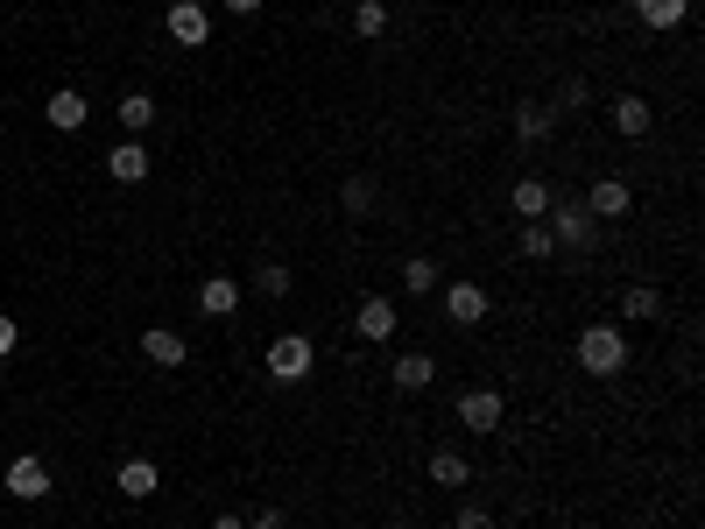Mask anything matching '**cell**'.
<instances>
[{
  "label": "cell",
  "instance_id": "cell-1",
  "mask_svg": "<svg viewBox=\"0 0 705 529\" xmlns=\"http://www.w3.org/2000/svg\"><path fill=\"white\" fill-rule=\"evenodd\" d=\"M579 367L593 374V382H614L628 367V332L621 325H585L579 332Z\"/></svg>",
  "mask_w": 705,
  "mask_h": 529
},
{
  "label": "cell",
  "instance_id": "cell-2",
  "mask_svg": "<svg viewBox=\"0 0 705 529\" xmlns=\"http://www.w3.org/2000/svg\"><path fill=\"white\" fill-rule=\"evenodd\" d=\"M543 226H550V240H558V248H571V255H585V248L600 240V219L585 212V198H550Z\"/></svg>",
  "mask_w": 705,
  "mask_h": 529
},
{
  "label": "cell",
  "instance_id": "cell-3",
  "mask_svg": "<svg viewBox=\"0 0 705 529\" xmlns=\"http://www.w3.org/2000/svg\"><path fill=\"white\" fill-rule=\"evenodd\" d=\"M311 367H318V346H311L303 332H276V339H269V382H276V388L311 382Z\"/></svg>",
  "mask_w": 705,
  "mask_h": 529
},
{
  "label": "cell",
  "instance_id": "cell-4",
  "mask_svg": "<svg viewBox=\"0 0 705 529\" xmlns=\"http://www.w3.org/2000/svg\"><path fill=\"white\" fill-rule=\"evenodd\" d=\"M163 29H169L177 50H205V43H212V14H205V0H177V8L163 14Z\"/></svg>",
  "mask_w": 705,
  "mask_h": 529
},
{
  "label": "cell",
  "instance_id": "cell-5",
  "mask_svg": "<svg viewBox=\"0 0 705 529\" xmlns=\"http://www.w3.org/2000/svg\"><path fill=\"white\" fill-rule=\"evenodd\" d=\"M501 388H494V382H480V388H466L459 395V424L473 431V438H494V424H501Z\"/></svg>",
  "mask_w": 705,
  "mask_h": 529
},
{
  "label": "cell",
  "instance_id": "cell-6",
  "mask_svg": "<svg viewBox=\"0 0 705 529\" xmlns=\"http://www.w3.org/2000/svg\"><path fill=\"white\" fill-rule=\"evenodd\" d=\"M395 332H403V318H395L388 297H360V311H353V339H367V346H388Z\"/></svg>",
  "mask_w": 705,
  "mask_h": 529
},
{
  "label": "cell",
  "instance_id": "cell-7",
  "mask_svg": "<svg viewBox=\"0 0 705 529\" xmlns=\"http://www.w3.org/2000/svg\"><path fill=\"white\" fill-rule=\"evenodd\" d=\"M50 466H43V452H22V459H8V495L14 501H43L50 495Z\"/></svg>",
  "mask_w": 705,
  "mask_h": 529
},
{
  "label": "cell",
  "instance_id": "cell-8",
  "mask_svg": "<svg viewBox=\"0 0 705 529\" xmlns=\"http://www.w3.org/2000/svg\"><path fill=\"white\" fill-rule=\"evenodd\" d=\"M148 169H156V156H148V142H142V135H127V142H113V148H106V177H113V184H142Z\"/></svg>",
  "mask_w": 705,
  "mask_h": 529
},
{
  "label": "cell",
  "instance_id": "cell-9",
  "mask_svg": "<svg viewBox=\"0 0 705 529\" xmlns=\"http://www.w3.org/2000/svg\"><path fill=\"white\" fill-rule=\"evenodd\" d=\"M585 212H593L600 226H606V219H628V212H635V191H628L621 177H600L593 191H585Z\"/></svg>",
  "mask_w": 705,
  "mask_h": 529
},
{
  "label": "cell",
  "instance_id": "cell-10",
  "mask_svg": "<svg viewBox=\"0 0 705 529\" xmlns=\"http://www.w3.org/2000/svg\"><path fill=\"white\" fill-rule=\"evenodd\" d=\"M550 135H558V106H550V100H516V142L537 148Z\"/></svg>",
  "mask_w": 705,
  "mask_h": 529
},
{
  "label": "cell",
  "instance_id": "cell-11",
  "mask_svg": "<svg viewBox=\"0 0 705 529\" xmlns=\"http://www.w3.org/2000/svg\"><path fill=\"white\" fill-rule=\"evenodd\" d=\"M606 113H614V127H621L628 142H642V135L656 127V106L642 100V92H614V106H606Z\"/></svg>",
  "mask_w": 705,
  "mask_h": 529
},
{
  "label": "cell",
  "instance_id": "cell-12",
  "mask_svg": "<svg viewBox=\"0 0 705 529\" xmlns=\"http://www.w3.org/2000/svg\"><path fill=\"white\" fill-rule=\"evenodd\" d=\"M142 353H148L156 367H184V361H190V339H184L177 325H148V332H142Z\"/></svg>",
  "mask_w": 705,
  "mask_h": 529
},
{
  "label": "cell",
  "instance_id": "cell-13",
  "mask_svg": "<svg viewBox=\"0 0 705 529\" xmlns=\"http://www.w3.org/2000/svg\"><path fill=\"white\" fill-rule=\"evenodd\" d=\"M445 318H452V325H487V290H480V282H452V290H445Z\"/></svg>",
  "mask_w": 705,
  "mask_h": 529
},
{
  "label": "cell",
  "instance_id": "cell-14",
  "mask_svg": "<svg viewBox=\"0 0 705 529\" xmlns=\"http://www.w3.org/2000/svg\"><path fill=\"white\" fill-rule=\"evenodd\" d=\"M85 92H50V100H43V121L56 127V135H79V127H85Z\"/></svg>",
  "mask_w": 705,
  "mask_h": 529
},
{
  "label": "cell",
  "instance_id": "cell-15",
  "mask_svg": "<svg viewBox=\"0 0 705 529\" xmlns=\"http://www.w3.org/2000/svg\"><path fill=\"white\" fill-rule=\"evenodd\" d=\"M198 311H205V318H234V311H240V282H234V276H205V282H198Z\"/></svg>",
  "mask_w": 705,
  "mask_h": 529
},
{
  "label": "cell",
  "instance_id": "cell-16",
  "mask_svg": "<svg viewBox=\"0 0 705 529\" xmlns=\"http://www.w3.org/2000/svg\"><path fill=\"white\" fill-rule=\"evenodd\" d=\"M113 487H121L127 501H148L163 487V474H156V459H121V474H113Z\"/></svg>",
  "mask_w": 705,
  "mask_h": 529
},
{
  "label": "cell",
  "instance_id": "cell-17",
  "mask_svg": "<svg viewBox=\"0 0 705 529\" xmlns=\"http://www.w3.org/2000/svg\"><path fill=\"white\" fill-rule=\"evenodd\" d=\"M388 382L403 388V395H424V388L437 382V361H431V353H403V361L388 367Z\"/></svg>",
  "mask_w": 705,
  "mask_h": 529
},
{
  "label": "cell",
  "instance_id": "cell-18",
  "mask_svg": "<svg viewBox=\"0 0 705 529\" xmlns=\"http://www.w3.org/2000/svg\"><path fill=\"white\" fill-rule=\"evenodd\" d=\"M684 14H692V0H635V22H642V29H656V35L684 29Z\"/></svg>",
  "mask_w": 705,
  "mask_h": 529
},
{
  "label": "cell",
  "instance_id": "cell-19",
  "mask_svg": "<svg viewBox=\"0 0 705 529\" xmlns=\"http://www.w3.org/2000/svg\"><path fill=\"white\" fill-rule=\"evenodd\" d=\"M339 205H346V219H374V205H381V184L360 169V177H346V191H339Z\"/></svg>",
  "mask_w": 705,
  "mask_h": 529
},
{
  "label": "cell",
  "instance_id": "cell-20",
  "mask_svg": "<svg viewBox=\"0 0 705 529\" xmlns=\"http://www.w3.org/2000/svg\"><path fill=\"white\" fill-rule=\"evenodd\" d=\"M508 205H516V219H543L550 212V184L543 177H522L516 191H508Z\"/></svg>",
  "mask_w": 705,
  "mask_h": 529
},
{
  "label": "cell",
  "instance_id": "cell-21",
  "mask_svg": "<svg viewBox=\"0 0 705 529\" xmlns=\"http://www.w3.org/2000/svg\"><path fill=\"white\" fill-rule=\"evenodd\" d=\"M113 113H121L127 135H148V127H156V100H148V92H121V106H113Z\"/></svg>",
  "mask_w": 705,
  "mask_h": 529
},
{
  "label": "cell",
  "instance_id": "cell-22",
  "mask_svg": "<svg viewBox=\"0 0 705 529\" xmlns=\"http://www.w3.org/2000/svg\"><path fill=\"white\" fill-rule=\"evenodd\" d=\"M431 480H437V487H466V480H473V466H466V452H452V445H437V452H431Z\"/></svg>",
  "mask_w": 705,
  "mask_h": 529
},
{
  "label": "cell",
  "instance_id": "cell-23",
  "mask_svg": "<svg viewBox=\"0 0 705 529\" xmlns=\"http://www.w3.org/2000/svg\"><path fill=\"white\" fill-rule=\"evenodd\" d=\"M403 290H409V297H437V261H431V255H409V261H403Z\"/></svg>",
  "mask_w": 705,
  "mask_h": 529
},
{
  "label": "cell",
  "instance_id": "cell-24",
  "mask_svg": "<svg viewBox=\"0 0 705 529\" xmlns=\"http://www.w3.org/2000/svg\"><path fill=\"white\" fill-rule=\"evenodd\" d=\"M621 318H635V325H642V318H663V290H650V282H635V290L621 297Z\"/></svg>",
  "mask_w": 705,
  "mask_h": 529
},
{
  "label": "cell",
  "instance_id": "cell-25",
  "mask_svg": "<svg viewBox=\"0 0 705 529\" xmlns=\"http://www.w3.org/2000/svg\"><path fill=\"white\" fill-rule=\"evenodd\" d=\"M255 290H261V297H290V290H297V276L282 269V261H261V269H255Z\"/></svg>",
  "mask_w": 705,
  "mask_h": 529
},
{
  "label": "cell",
  "instance_id": "cell-26",
  "mask_svg": "<svg viewBox=\"0 0 705 529\" xmlns=\"http://www.w3.org/2000/svg\"><path fill=\"white\" fill-rule=\"evenodd\" d=\"M522 255H529V261H550V255H558V240H550L543 219H522Z\"/></svg>",
  "mask_w": 705,
  "mask_h": 529
},
{
  "label": "cell",
  "instance_id": "cell-27",
  "mask_svg": "<svg viewBox=\"0 0 705 529\" xmlns=\"http://www.w3.org/2000/svg\"><path fill=\"white\" fill-rule=\"evenodd\" d=\"M550 106H558V121H564V113H585V106H593V85H585V79H564Z\"/></svg>",
  "mask_w": 705,
  "mask_h": 529
},
{
  "label": "cell",
  "instance_id": "cell-28",
  "mask_svg": "<svg viewBox=\"0 0 705 529\" xmlns=\"http://www.w3.org/2000/svg\"><path fill=\"white\" fill-rule=\"evenodd\" d=\"M388 29V8H381V0H360L353 8V35H381Z\"/></svg>",
  "mask_w": 705,
  "mask_h": 529
},
{
  "label": "cell",
  "instance_id": "cell-29",
  "mask_svg": "<svg viewBox=\"0 0 705 529\" xmlns=\"http://www.w3.org/2000/svg\"><path fill=\"white\" fill-rule=\"evenodd\" d=\"M452 529H501V522H494V508H480V501H466V508H459V522H452Z\"/></svg>",
  "mask_w": 705,
  "mask_h": 529
},
{
  "label": "cell",
  "instance_id": "cell-30",
  "mask_svg": "<svg viewBox=\"0 0 705 529\" xmlns=\"http://www.w3.org/2000/svg\"><path fill=\"white\" fill-rule=\"evenodd\" d=\"M14 346H22V325H14V318H8V311H0V361H8V353H14Z\"/></svg>",
  "mask_w": 705,
  "mask_h": 529
},
{
  "label": "cell",
  "instance_id": "cell-31",
  "mask_svg": "<svg viewBox=\"0 0 705 529\" xmlns=\"http://www.w3.org/2000/svg\"><path fill=\"white\" fill-rule=\"evenodd\" d=\"M247 529H290V516H282V508H261V516L247 522Z\"/></svg>",
  "mask_w": 705,
  "mask_h": 529
},
{
  "label": "cell",
  "instance_id": "cell-32",
  "mask_svg": "<svg viewBox=\"0 0 705 529\" xmlns=\"http://www.w3.org/2000/svg\"><path fill=\"white\" fill-rule=\"evenodd\" d=\"M226 8H234V14H261V8H269V0H226Z\"/></svg>",
  "mask_w": 705,
  "mask_h": 529
},
{
  "label": "cell",
  "instance_id": "cell-33",
  "mask_svg": "<svg viewBox=\"0 0 705 529\" xmlns=\"http://www.w3.org/2000/svg\"><path fill=\"white\" fill-rule=\"evenodd\" d=\"M212 529H247V522L240 516H212Z\"/></svg>",
  "mask_w": 705,
  "mask_h": 529
},
{
  "label": "cell",
  "instance_id": "cell-34",
  "mask_svg": "<svg viewBox=\"0 0 705 529\" xmlns=\"http://www.w3.org/2000/svg\"><path fill=\"white\" fill-rule=\"evenodd\" d=\"M346 8H360V0H346Z\"/></svg>",
  "mask_w": 705,
  "mask_h": 529
}]
</instances>
